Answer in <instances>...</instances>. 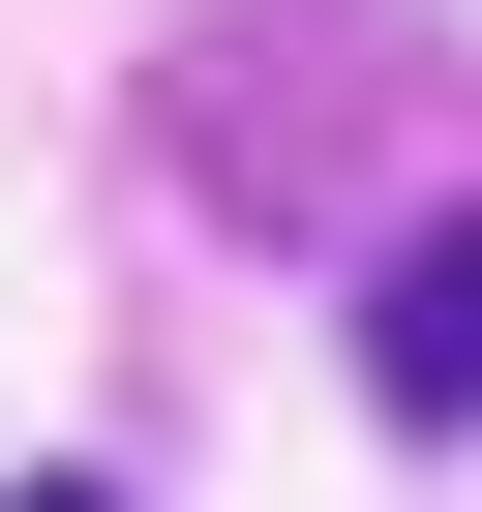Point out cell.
I'll return each instance as SVG.
<instances>
[{"mask_svg": "<svg viewBox=\"0 0 482 512\" xmlns=\"http://www.w3.org/2000/svg\"><path fill=\"white\" fill-rule=\"evenodd\" d=\"M362 392H392V422H482V211L362 272Z\"/></svg>", "mask_w": 482, "mask_h": 512, "instance_id": "1", "label": "cell"}, {"mask_svg": "<svg viewBox=\"0 0 482 512\" xmlns=\"http://www.w3.org/2000/svg\"><path fill=\"white\" fill-rule=\"evenodd\" d=\"M0 512H91V482H0Z\"/></svg>", "mask_w": 482, "mask_h": 512, "instance_id": "2", "label": "cell"}]
</instances>
